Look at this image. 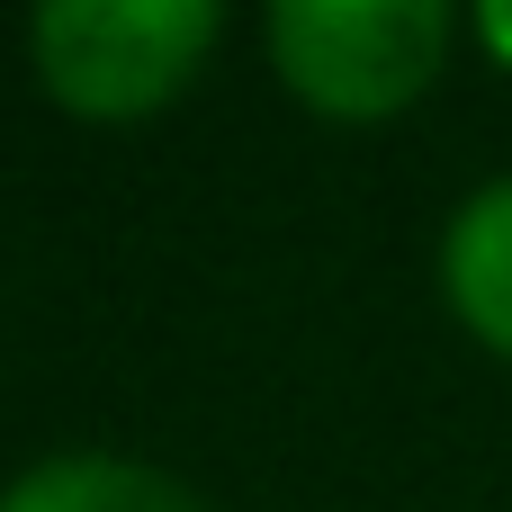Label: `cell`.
Instances as JSON below:
<instances>
[{
    "label": "cell",
    "instance_id": "obj_1",
    "mask_svg": "<svg viewBox=\"0 0 512 512\" xmlns=\"http://www.w3.org/2000/svg\"><path fill=\"white\" fill-rule=\"evenodd\" d=\"M216 0H54L27 18V63L72 117H144L216 45Z\"/></svg>",
    "mask_w": 512,
    "mask_h": 512
},
{
    "label": "cell",
    "instance_id": "obj_2",
    "mask_svg": "<svg viewBox=\"0 0 512 512\" xmlns=\"http://www.w3.org/2000/svg\"><path fill=\"white\" fill-rule=\"evenodd\" d=\"M270 63L324 117H396L441 81L450 9L441 0H279Z\"/></svg>",
    "mask_w": 512,
    "mask_h": 512
},
{
    "label": "cell",
    "instance_id": "obj_3",
    "mask_svg": "<svg viewBox=\"0 0 512 512\" xmlns=\"http://www.w3.org/2000/svg\"><path fill=\"white\" fill-rule=\"evenodd\" d=\"M441 297L495 360H512V180H486L450 216V234H441Z\"/></svg>",
    "mask_w": 512,
    "mask_h": 512
},
{
    "label": "cell",
    "instance_id": "obj_4",
    "mask_svg": "<svg viewBox=\"0 0 512 512\" xmlns=\"http://www.w3.org/2000/svg\"><path fill=\"white\" fill-rule=\"evenodd\" d=\"M0 512H207L180 477L144 468V459H108V450H72V459H36L27 477L0 486Z\"/></svg>",
    "mask_w": 512,
    "mask_h": 512
},
{
    "label": "cell",
    "instance_id": "obj_5",
    "mask_svg": "<svg viewBox=\"0 0 512 512\" xmlns=\"http://www.w3.org/2000/svg\"><path fill=\"white\" fill-rule=\"evenodd\" d=\"M477 45L512 72V0H486V9H477Z\"/></svg>",
    "mask_w": 512,
    "mask_h": 512
}]
</instances>
